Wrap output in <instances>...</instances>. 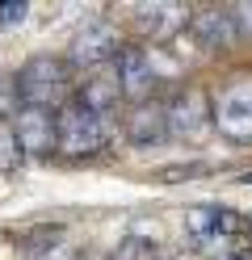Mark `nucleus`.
<instances>
[{
    "instance_id": "obj_1",
    "label": "nucleus",
    "mask_w": 252,
    "mask_h": 260,
    "mask_svg": "<svg viewBox=\"0 0 252 260\" xmlns=\"http://www.w3.org/2000/svg\"><path fill=\"white\" fill-rule=\"evenodd\" d=\"M13 80V92H17V105H34V109H50L55 113L67 96H72V63L55 59V55H34L17 68Z\"/></svg>"
},
{
    "instance_id": "obj_2",
    "label": "nucleus",
    "mask_w": 252,
    "mask_h": 260,
    "mask_svg": "<svg viewBox=\"0 0 252 260\" xmlns=\"http://www.w3.org/2000/svg\"><path fill=\"white\" fill-rule=\"evenodd\" d=\"M210 126L227 143H252V76H235L210 96Z\"/></svg>"
},
{
    "instance_id": "obj_3",
    "label": "nucleus",
    "mask_w": 252,
    "mask_h": 260,
    "mask_svg": "<svg viewBox=\"0 0 252 260\" xmlns=\"http://www.w3.org/2000/svg\"><path fill=\"white\" fill-rule=\"evenodd\" d=\"M101 143H105V118H97L89 105H80L76 96H67L55 109V151L80 159V155L101 151Z\"/></svg>"
},
{
    "instance_id": "obj_4",
    "label": "nucleus",
    "mask_w": 252,
    "mask_h": 260,
    "mask_svg": "<svg viewBox=\"0 0 252 260\" xmlns=\"http://www.w3.org/2000/svg\"><path fill=\"white\" fill-rule=\"evenodd\" d=\"M164 126H168V135L181 139V143H202L210 135V96L206 88H198V84H185L173 101L164 105Z\"/></svg>"
},
{
    "instance_id": "obj_5",
    "label": "nucleus",
    "mask_w": 252,
    "mask_h": 260,
    "mask_svg": "<svg viewBox=\"0 0 252 260\" xmlns=\"http://www.w3.org/2000/svg\"><path fill=\"white\" fill-rule=\"evenodd\" d=\"M114 76H118L122 96H130L134 105L147 101L151 88H156V80H160L156 51H147V46H122V51L114 55Z\"/></svg>"
},
{
    "instance_id": "obj_6",
    "label": "nucleus",
    "mask_w": 252,
    "mask_h": 260,
    "mask_svg": "<svg viewBox=\"0 0 252 260\" xmlns=\"http://www.w3.org/2000/svg\"><path fill=\"white\" fill-rule=\"evenodd\" d=\"M198 46L206 51H227V46L240 42V29H235V17H231V5H202V9H189V25Z\"/></svg>"
},
{
    "instance_id": "obj_7",
    "label": "nucleus",
    "mask_w": 252,
    "mask_h": 260,
    "mask_svg": "<svg viewBox=\"0 0 252 260\" xmlns=\"http://www.w3.org/2000/svg\"><path fill=\"white\" fill-rule=\"evenodd\" d=\"M244 218H235L227 206H193L185 210V231L198 248H227Z\"/></svg>"
},
{
    "instance_id": "obj_8",
    "label": "nucleus",
    "mask_w": 252,
    "mask_h": 260,
    "mask_svg": "<svg viewBox=\"0 0 252 260\" xmlns=\"http://www.w3.org/2000/svg\"><path fill=\"white\" fill-rule=\"evenodd\" d=\"M118 46H122L118 42V29L105 17H93L72 38V63H80V68H105V63H114Z\"/></svg>"
},
{
    "instance_id": "obj_9",
    "label": "nucleus",
    "mask_w": 252,
    "mask_h": 260,
    "mask_svg": "<svg viewBox=\"0 0 252 260\" xmlns=\"http://www.w3.org/2000/svg\"><path fill=\"white\" fill-rule=\"evenodd\" d=\"M13 135L21 155H50L55 151V113L50 109H34V105H17L13 113Z\"/></svg>"
},
{
    "instance_id": "obj_10",
    "label": "nucleus",
    "mask_w": 252,
    "mask_h": 260,
    "mask_svg": "<svg viewBox=\"0 0 252 260\" xmlns=\"http://www.w3.org/2000/svg\"><path fill=\"white\" fill-rule=\"evenodd\" d=\"M134 29H139L143 38L151 42H168V38H177L185 25H189V9L177 5V0H156V5H134Z\"/></svg>"
},
{
    "instance_id": "obj_11",
    "label": "nucleus",
    "mask_w": 252,
    "mask_h": 260,
    "mask_svg": "<svg viewBox=\"0 0 252 260\" xmlns=\"http://www.w3.org/2000/svg\"><path fill=\"white\" fill-rule=\"evenodd\" d=\"M126 139L134 147H156V143L168 139L164 126V101H139L126 113Z\"/></svg>"
},
{
    "instance_id": "obj_12",
    "label": "nucleus",
    "mask_w": 252,
    "mask_h": 260,
    "mask_svg": "<svg viewBox=\"0 0 252 260\" xmlns=\"http://www.w3.org/2000/svg\"><path fill=\"white\" fill-rule=\"evenodd\" d=\"M76 101H80V105H89L97 118H105V113H114V109H118V101H122V88H118L114 63H105V68H93V76L80 84Z\"/></svg>"
},
{
    "instance_id": "obj_13",
    "label": "nucleus",
    "mask_w": 252,
    "mask_h": 260,
    "mask_svg": "<svg viewBox=\"0 0 252 260\" xmlns=\"http://www.w3.org/2000/svg\"><path fill=\"white\" fill-rule=\"evenodd\" d=\"M25 164V155H21V147H17V135H13V122L9 118H0V172H17Z\"/></svg>"
},
{
    "instance_id": "obj_14",
    "label": "nucleus",
    "mask_w": 252,
    "mask_h": 260,
    "mask_svg": "<svg viewBox=\"0 0 252 260\" xmlns=\"http://www.w3.org/2000/svg\"><path fill=\"white\" fill-rule=\"evenodd\" d=\"M109 260H160V252H156V243H151V239L130 235V239L118 243V252H109Z\"/></svg>"
},
{
    "instance_id": "obj_15",
    "label": "nucleus",
    "mask_w": 252,
    "mask_h": 260,
    "mask_svg": "<svg viewBox=\"0 0 252 260\" xmlns=\"http://www.w3.org/2000/svg\"><path fill=\"white\" fill-rule=\"evenodd\" d=\"M227 252H231V260H252V222H240V231L231 235Z\"/></svg>"
},
{
    "instance_id": "obj_16",
    "label": "nucleus",
    "mask_w": 252,
    "mask_h": 260,
    "mask_svg": "<svg viewBox=\"0 0 252 260\" xmlns=\"http://www.w3.org/2000/svg\"><path fill=\"white\" fill-rule=\"evenodd\" d=\"M25 13H30L25 0H9V5H0V25H21Z\"/></svg>"
},
{
    "instance_id": "obj_17",
    "label": "nucleus",
    "mask_w": 252,
    "mask_h": 260,
    "mask_svg": "<svg viewBox=\"0 0 252 260\" xmlns=\"http://www.w3.org/2000/svg\"><path fill=\"white\" fill-rule=\"evenodd\" d=\"M17 113V92H13V80L0 76V118H13Z\"/></svg>"
},
{
    "instance_id": "obj_18",
    "label": "nucleus",
    "mask_w": 252,
    "mask_h": 260,
    "mask_svg": "<svg viewBox=\"0 0 252 260\" xmlns=\"http://www.w3.org/2000/svg\"><path fill=\"white\" fill-rule=\"evenodd\" d=\"M231 17H235V29H240V38L252 34V5H231Z\"/></svg>"
}]
</instances>
